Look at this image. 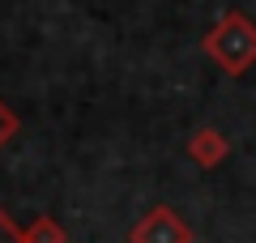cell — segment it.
Returning a JSON list of instances; mask_svg holds the SVG:
<instances>
[{
	"instance_id": "5",
	"label": "cell",
	"mask_w": 256,
	"mask_h": 243,
	"mask_svg": "<svg viewBox=\"0 0 256 243\" xmlns=\"http://www.w3.org/2000/svg\"><path fill=\"white\" fill-rule=\"evenodd\" d=\"M18 128H22V120H18V111L9 107V102L0 98V145H9L13 136H18Z\"/></svg>"
},
{
	"instance_id": "6",
	"label": "cell",
	"mask_w": 256,
	"mask_h": 243,
	"mask_svg": "<svg viewBox=\"0 0 256 243\" xmlns=\"http://www.w3.org/2000/svg\"><path fill=\"white\" fill-rule=\"evenodd\" d=\"M0 243H22V226L0 209Z\"/></svg>"
},
{
	"instance_id": "4",
	"label": "cell",
	"mask_w": 256,
	"mask_h": 243,
	"mask_svg": "<svg viewBox=\"0 0 256 243\" xmlns=\"http://www.w3.org/2000/svg\"><path fill=\"white\" fill-rule=\"evenodd\" d=\"M22 243H68V234L56 218H34L30 226H22Z\"/></svg>"
},
{
	"instance_id": "2",
	"label": "cell",
	"mask_w": 256,
	"mask_h": 243,
	"mask_svg": "<svg viewBox=\"0 0 256 243\" xmlns=\"http://www.w3.org/2000/svg\"><path fill=\"white\" fill-rule=\"evenodd\" d=\"M192 239H196L192 226L184 222L171 205H154L132 230H128V243H192Z\"/></svg>"
},
{
	"instance_id": "3",
	"label": "cell",
	"mask_w": 256,
	"mask_h": 243,
	"mask_svg": "<svg viewBox=\"0 0 256 243\" xmlns=\"http://www.w3.org/2000/svg\"><path fill=\"white\" fill-rule=\"evenodd\" d=\"M188 158L196 162L201 171H214V166H222V162L230 158V141H226V132H218L214 124L192 128V136H188Z\"/></svg>"
},
{
	"instance_id": "1",
	"label": "cell",
	"mask_w": 256,
	"mask_h": 243,
	"mask_svg": "<svg viewBox=\"0 0 256 243\" xmlns=\"http://www.w3.org/2000/svg\"><path fill=\"white\" fill-rule=\"evenodd\" d=\"M201 52L218 64L226 77H244L248 68L256 64V22L239 9H226L214 30L201 38Z\"/></svg>"
}]
</instances>
